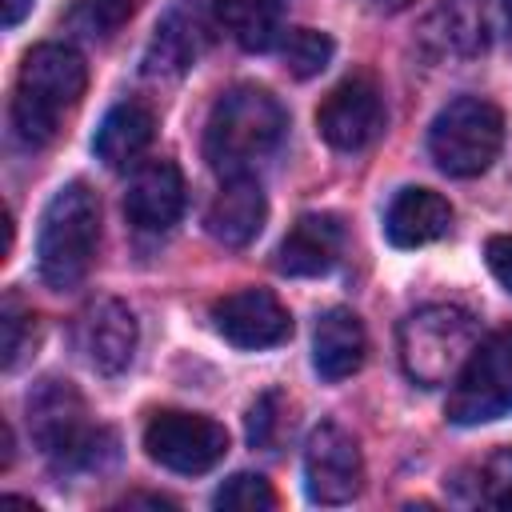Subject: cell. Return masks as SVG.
I'll use <instances>...</instances> for the list:
<instances>
[{
  "label": "cell",
  "mask_w": 512,
  "mask_h": 512,
  "mask_svg": "<svg viewBox=\"0 0 512 512\" xmlns=\"http://www.w3.org/2000/svg\"><path fill=\"white\" fill-rule=\"evenodd\" d=\"M140 4L144 0H80L76 8H72V28H80L84 36H112L124 20H132L136 12H140Z\"/></svg>",
  "instance_id": "obj_25"
},
{
  "label": "cell",
  "mask_w": 512,
  "mask_h": 512,
  "mask_svg": "<svg viewBox=\"0 0 512 512\" xmlns=\"http://www.w3.org/2000/svg\"><path fill=\"white\" fill-rule=\"evenodd\" d=\"M344 252V224L332 212H304L276 248V272L284 276H324Z\"/></svg>",
  "instance_id": "obj_15"
},
{
  "label": "cell",
  "mask_w": 512,
  "mask_h": 512,
  "mask_svg": "<svg viewBox=\"0 0 512 512\" xmlns=\"http://www.w3.org/2000/svg\"><path fill=\"white\" fill-rule=\"evenodd\" d=\"M212 504L228 508V512H272L276 508V492L260 472H236L216 488Z\"/></svg>",
  "instance_id": "obj_23"
},
{
  "label": "cell",
  "mask_w": 512,
  "mask_h": 512,
  "mask_svg": "<svg viewBox=\"0 0 512 512\" xmlns=\"http://www.w3.org/2000/svg\"><path fill=\"white\" fill-rule=\"evenodd\" d=\"M0 12H4V28H16L32 12V0H0Z\"/></svg>",
  "instance_id": "obj_29"
},
{
  "label": "cell",
  "mask_w": 512,
  "mask_h": 512,
  "mask_svg": "<svg viewBox=\"0 0 512 512\" xmlns=\"http://www.w3.org/2000/svg\"><path fill=\"white\" fill-rule=\"evenodd\" d=\"M264 220H268V200H264V188L256 176H228L204 212L212 240H220L224 248L252 244L260 236Z\"/></svg>",
  "instance_id": "obj_16"
},
{
  "label": "cell",
  "mask_w": 512,
  "mask_h": 512,
  "mask_svg": "<svg viewBox=\"0 0 512 512\" xmlns=\"http://www.w3.org/2000/svg\"><path fill=\"white\" fill-rule=\"evenodd\" d=\"M88 88V64L68 44H36L16 76L12 92V128L24 144L40 148L60 132L64 112L80 104Z\"/></svg>",
  "instance_id": "obj_2"
},
{
  "label": "cell",
  "mask_w": 512,
  "mask_h": 512,
  "mask_svg": "<svg viewBox=\"0 0 512 512\" xmlns=\"http://www.w3.org/2000/svg\"><path fill=\"white\" fill-rule=\"evenodd\" d=\"M100 248V200L84 180H68L52 192L36 232V264L48 288H76Z\"/></svg>",
  "instance_id": "obj_3"
},
{
  "label": "cell",
  "mask_w": 512,
  "mask_h": 512,
  "mask_svg": "<svg viewBox=\"0 0 512 512\" xmlns=\"http://www.w3.org/2000/svg\"><path fill=\"white\" fill-rule=\"evenodd\" d=\"M452 228V204L432 188H400L384 212V236L396 248H420Z\"/></svg>",
  "instance_id": "obj_18"
},
{
  "label": "cell",
  "mask_w": 512,
  "mask_h": 512,
  "mask_svg": "<svg viewBox=\"0 0 512 512\" xmlns=\"http://www.w3.org/2000/svg\"><path fill=\"white\" fill-rule=\"evenodd\" d=\"M364 484V456L348 428L324 420L304 440V488L316 504H348Z\"/></svg>",
  "instance_id": "obj_10"
},
{
  "label": "cell",
  "mask_w": 512,
  "mask_h": 512,
  "mask_svg": "<svg viewBox=\"0 0 512 512\" xmlns=\"http://www.w3.org/2000/svg\"><path fill=\"white\" fill-rule=\"evenodd\" d=\"M28 428H32L36 448L60 468L100 464V444L112 440L104 428H92L88 404L76 392V384L56 380V376L40 380L28 392Z\"/></svg>",
  "instance_id": "obj_5"
},
{
  "label": "cell",
  "mask_w": 512,
  "mask_h": 512,
  "mask_svg": "<svg viewBox=\"0 0 512 512\" xmlns=\"http://www.w3.org/2000/svg\"><path fill=\"white\" fill-rule=\"evenodd\" d=\"M276 428H280V392H264L248 408V440H252V448H268L276 440Z\"/></svg>",
  "instance_id": "obj_27"
},
{
  "label": "cell",
  "mask_w": 512,
  "mask_h": 512,
  "mask_svg": "<svg viewBox=\"0 0 512 512\" xmlns=\"http://www.w3.org/2000/svg\"><path fill=\"white\" fill-rule=\"evenodd\" d=\"M476 488H480V500H484V504L512 512V444H508V448H496V452L484 460Z\"/></svg>",
  "instance_id": "obj_26"
},
{
  "label": "cell",
  "mask_w": 512,
  "mask_h": 512,
  "mask_svg": "<svg viewBox=\"0 0 512 512\" xmlns=\"http://www.w3.org/2000/svg\"><path fill=\"white\" fill-rule=\"evenodd\" d=\"M204 12L200 0H176V8L164 12V20L156 24V36L148 40L144 52V68L152 76H180L192 68V60L204 48Z\"/></svg>",
  "instance_id": "obj_17"
},
{
  "label": "cell",
  "mask_w": 512,
  "mask_h": 512,
  "mask_svg": "<svg viewBox=\"0 0 512 512\" xmlns=\"http://www.w3.org/2000/svg\"><path fill=\"white\" fill-rule=\"evenodd\" d=\"M504 144V116L492 100L460 96L444 104L428 128V152L440 172L456 180H472L488 172V164L500 156Z\"/></svg>",
  "instance_id": "obj_6"
},
{
  "label": "cell",
  "mask_w": 512,
  "mask_h": 512,
  "mask_svg": "<svg viewBox=\"0 0 512 512\" xmlns=\"http://www.w3.org/2000/svg\"><path fill=\"white\" fill-rule=\"evenodd\" d=\"M136 340H140L136 316L124 300L104 296L88 304L76 320V348L84 352L88 368H96L100 376H120L136 356Z\"/></svg>",
  "instance_id": "obj_13"
},
{
  "label": "cell",
  "mask_w": 512,
  "mask_h": 512,
  "mask_svg": "<svg viewBox=\"0 0 512 512\" xmlns=\"http://www.w3.org/2000/svg\"><path fill=\"white\" fill-rule=\"evenodd\" d=\"M144 452L168 472L200 476L224 460L228 432L212 416L184 412V408H160L144 424Z\"/></svg>",
  "instance_id": "obj_8"
},
{
  "label": "cell",
  "mask_w": 512,
  "mask_h": 512,
  "mask_svg": "<svg viewBox=\"0 0 512 512\" xmlns=\"http://www.w3.org/2000/svg\"><path fill=\"white\" fill-rule=\"evenodd\" d=\"M368 356V332L360 324V316L352 308H328L316 320L312 332V364L324 380H344L352 372H360Z\"/></svg>",
  "instance_id": "obj_19"
},
{
  "label": "cell",
  "mask_w": 512,
  "mask_h": 512,
  "mask_svg": "<svg viewBox=\"0 0 512 512\" xmlns=\"http://www.w3.org/2000/svg\"><path fill=\"white\" fill-rule=\"evenodd\" d=\"M484 260H488L492 276L512 292V236H492L484 244Z\"/></svg>",
  "instance_id": "obj_28"
},
{
  "label": "cell",
  "mask_w": 512,
  "mask_h": 512,
  "mask_svg": "<svg viewBox=\"0 0 512 512\" xmlns=\"http://www.w3.org/2000/svg\"><path fill=\"white\" fill-rule=\"evenodd\" d=\"M384 92L372 76H344L316 108V132L336 152H360L384 132Z\"/></svg>",
  "instance_id": "obj_9"
},
{
  "label": "cell",
  "mask_w": 512,
  "mask_h": 512,
  "mask_svg": "<svg viewBox=\"0 0 512 512\" xmlns=\"http://www.w3.org/2000/svg\"><path fill=\"white\" fill-rule=\"evenodd\" d=\"M476 344H480V324L472 312H464L456 304L416 308L396 328L400 364H404L408 380H416L424 388L452 384Z\"/></svg>",
  "instance_id": "obj_4"
},
{
  "label": "cell",
  "mask_w": 512,
  "mask_h": 512,
  "mask_svg": "<svg viewBox=\"0 0 512 512\" xmlns=\"http://www.w3.org/2000/svg\"><path fill=\"white\" fill-rule=\"evenodd\" d=\"M504 24H508V36H512V0H504Z\"/></svg>",
  "instance_id": "obj_30"
},
{
  "label": "cell",
  "mask_w": 512,
  "mask_h": 512,
  "mask_svg": "<svg viewBox=\"0 0 512 512\" xmlns=\"http://www.w3.org/2000/svg\"><path fill=\"white\" fill-rule=\"evenodd\" d=\"M152 136H156L152 108L144 100H120L104 112V120L92 136V148L108 168H128L148 152Z\"/></svg>",
  "instance_id": "obj_20"
},
{
  "label": "cell",
  "mask_w": 512,
  "mask_h": 512,
  "mask_svg": "<svg viewBox=\"0 0 512 512\" xmlns=\"http://www.w3.org/2000/svg\"><path fill=\"white\" fill-rule=\"evenodd\" d=\"M336 44L328 32H316V28H292L280 36V56H284V68L296 76V80H308L316 72L328 68Z\"/></svg>",
  "instance_id": "obj_22"
},
{
  "label": "cell",
  "mask_w": 512,
  "mask_h": 512,
  "mask_svg": "<svg viewBox=\"0 0 512 512\" xmlns=\"http://www.w3.org/2000/svg\"><path fill=\"white\" fill-rule=\"evenodd\" d=\"M212 12H216V24L244 52H268L280 40L284 0H212Z\"/></svg>",
  "instance_id": "obj_21"
},
{
  "label": "cell",
  "mask_w": 512,
  "mask_h": 512,
  "mask_svg": "<svg viewBox=\"0 0 512 512\" xmlns=\"http://www.w3.org/2000/svg\"><path fill=\"white\" fill-rule=\"evenodd\" d=\"M180 212H184V176H180L176 160H168V156L144 160L132 172L128 192H124L128 224L140 232H164L180 220Z\"/></svg>",
  "instance_id": "obj_14"
},
{
  "label": "cell",
  "mask_w": 512,
  "mask_h": 512,
  "mask_svg": "<svg viewBox=\"0 0 512 512\" xmlns=\"http://www.w3.org/2000/svg\"><path fill=\"white\" fill-rule=\"evenodd\" d=\"M212 324L228 344L248 352L276 348L292 336V316L268 288H236L220 296L212 304Z\"/></svg>",
  "instance_id": "obj_11"
},
{
  "label": "cell",
  "mask_w": 512,
  "mask_h": 512,
  "mask_svg": "<svg viewBox=\"0 0 512 512\" xmlns=\"http://www.w3.org/2000/svg\"><path fill=\"white\" fill-rule=\"evenodd\" d=\"M444 416L452 424H488L512 416V324L484 336L452 380Z\"/></svg>",
  "instance_id": "obj_7"
},
{
  "label": "cell",
  "mask_w": 512,
  "mask_h": 512,
  "mask_svg": "<svg viewBox=\"0 0 512 512\" xmlns=\"http://www.w3.org/2000/svg\"><path fill=\"white\" fill-rule=\"evenodd\" d=\"M416 40L432 60H476L488 52V40H492L488 4L484 0H436L420 20Z\"/></svg>",
  "instance_id": "obj_12"
},
{
  "label": "cell",
  "mask_w": 512,
  "mask_h": 512,
  "mask_svg": "<svg viewBox=\"0 0 512 512\" xmlns=\"http://www.w3.org/2000/svg\"><path fill=\"white\" fill-rule=\"evenodd\" d=\"M288 116L280 100L268 88L256 84H236L228 88L204 124V160L216 176H248L252 164L276 152L284 140Z\"/></svg>",
  "instance_id": "obj_1"
},
{
  "label": "cell",
  "mask_w": 512,
  "mask_h": 512,
  "mask_svg": "<svg viewBox=\"0 0 512 512\" xmlns=\"http://www.w3.org/2000/svg\"><path fill=\"white\" fill-rule=\"evenodd\" d=\"M32 344H36V316L16 296H4V304H0V352H4V368L12 372Z\"/></svg>",
  "instance_id": "obj_24"
}]
</instances>
